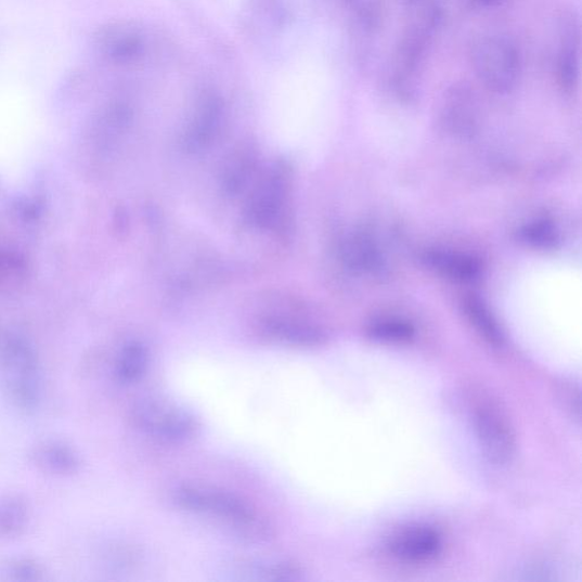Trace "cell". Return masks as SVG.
Instances as JSON below:
<instances>
[{
	"label": "cell",
	"instance_id": "cell-1",
	"mask_svg": "<svg viewBox=\"0 0 582 582\" xmlns=\"http://www.w3.org/2000/svg\"><path fill=\"white\" fill-rule=\"evenodd\" d=\"M442 21V10L438 5H429L418 13L403 31L388 73V85L395 95L404 100L415 95Z\"/></svg>",
	"mask_w": 582,
	"mask_h": 582
},
{
	"label": "cell",
	"instance_id": "cell-2",
	"mask_svg": "<svg viewBox=\"0 0 582 582\" xmlns=\"http://www.w3.org/2000/svg\"><path fill=\"white\" fill-rule=\"evenodd\" d=\"M476 78L489 91L505 95L514 91L523 75V56L514 38L489 34L477 38L470 50Z\"/></svg>",
	"mask_w": 582,
	"mask_h": 582
},
{
	"label": "cell",
	"instance_id": "cell-3",
	"mask_svg": "<svg viewBox=\"0 0 582 582\" xmlns=\"http://www.w3.org/2000/svg\"><path fill=\"white\" fill-rule=\"evenodd\" d=\"M0 380L8 398L21 412L33 413L42 400V371L33 345L20 336L0 347Z\"/></svg>",
	"mask_w": 582,
	"mask_h": 582
},
{
	"label": "cell",
	"instance_id": "cell-4",
	"mask_svg": "<svg viewBox=\"0 0 582 582\" xmlns=\"http://www.w3.org/2000/svg\"><path fill=\"white\" fill-rule=\"evenodd\" d=\"M132 423L137 429L166 442L189 441L201 429L192 412L160 400H144L135 404Z\"/></svg>",
	"mask_w": 582,
	"mask_h": 582
},
{
	"label": "cell",
	"instance_id": "cell-5",
	"mask_svg": "<svg viewBox=\"0 0 582 582\" xmlns=\"http://www.w3.org/2000/svg\"><path fill=\"white\" fill-rule=\"evenodd\" d=\"M292 189V168L279 160L254 191L247 205L248 222L260 229H275L284 223Z\"/></svg>",
	"mask_w": 582,
	"mask_h": 582
},
{
	"label": "cell",
	"instance_id": "cell-6",
	"mask_svg": "<svg viewBox=\"0 0 582 582\" xmlns=\"http://www.w3.org/2000/svg\"><path fill=\"white\" fill-rule=\"evenodd\" d=\"M173 500L185 510L216 517L241 529L255 525L256 515L248 503L234 494L214 488L184 486L178 489Z\"/></svg>",
	"mask_w": 582,
	"mask_h": 582
},
{
	"label": "cell",
	"instance_id": "cell-7",
	"mask_svg": "<svg viewBox=\"0 0 582 582\" xmlns=\"http://www.w3.org/2000/svg\"><path fill=\"white\" fill-rule=\"evenodd\" d=\"M580 23L573 13L566 14L558 29V39L553 62V76L565 94H572L580 80Z\"/></svg>",
	"mask_w": 582,
	"mask_h": 582
},
{
	"label": "cell",
	"instance_id": "cell-8",
	"mask_svg": "<svg viewBox=\"0 0 582 582\" xmlns=\"http://www.w3.org/2000/svg\"><path fill=\"white\" fill-rule=\"evenodd\" d=\"M475 427L486 455L497 464L515 456L517 440L506 418L493 406H482L475 412Z\"/></svg>",
	"mask_w": 582,
	"mask_h": 582
},
{
	"label": "cell",
	"instance_id": "cell-9",
	"mask_svg": "<svg viewBox=\"0 0 582 582\" xmlns=\"http://www.w3.org/2000/svg\"><path fill=\"white\" fill-rule=\"evenodd\" d=\"M389 553L403 562L432 560L441 549L439 532L426 525H415L396 532L388 542Z\"/></svg>",
	"mask_w": 582,
	"mask_h": 582
},
{
	"label": "cell",
	"instance_id": "cell-10",
	"mask_svg": "<svg viewBox=\"0 0 582 582\" xmlns=\"http://www.w3.org/2000/svg\"><path fill=\"white\" fill-rule=\"evenodd\" d=\"M351 10L359 55L365 62L375 53L385 27L386 10L381 0H359Z\"/></svg>",
	"mask_w": 582,
	"mask_h": 582
},
{
	"label": "cell",
	"instance_id": "cell-11",
	"mask_svg": "<svg viewBox=\"0 0 582 582\" xmlns=\"http://www.w3.org/2000/svg\"><path fill=\"white\" fill-rule=\"evenodd\" d=\"M222 103L215 95H205L183 134V146L189 151H199L216 138L222 121Z\"/></svg>",
	"mask_w": 582,
	"mask_h": 582
},
{
	"label": "cell",
	"instance_id": "cell-12",
	"mask_svg": "<svg viewBox=\"0 0 582 582\" xmlns=\"http://www.w3.org/2000/svg\"><path fill=\"white\" fill-rule=\"evenodd\" d=\"M31 461L43 474L73 477L81 469V457L76 449L61 440H44L31 452Z\"/></svg>",
	"mask_w": 582,
	"mask_h": 582
},
{
	"label": "cell",
	"instance_id": "cell-13",
	"mask_svg": "<svg viewBox=\"0 0 582 582\" xmlns=\"http://www.w3.org/2000/svg\"><path fill=\"white\" fill-rule=\"evenodd\" d=\"M261 332L270 340L296 347H314L325 340V335L314 325L288 318L264 319Z\"/></svg>",
	"mask_w": 582,
	"mask_h": 582
},
{
	"label": "cell",
	"instance_id": "cell-14",
	"mask_svg": "<svg viewBox=\"0 0 582 582\" xmlns=\"http://www.w3.org/2000/svg\"><path fill=\"white\" fill-rule=\"evenodd\" d=\"M29 502L16 494H0V540H13L25 533L31 525Z\"/></svg>",
	"mask_w": 582,
	"mask_h": 582
},
{
	"label": "cell",
	"instance_id": "cell-15",
	"mask_svg": "<svg viewBox=\"0 0 582 582\" xmlns=\"http://www.w3.org/2000/svg\"><path fill=\"white\" fill-rule=\"evenodd\" d=\"M148 351L141 342L126 345L115 361V379L124 385H131L141 379L147 370Z\"/></svg>",
	"mask_w": 582,
	"mask_h": 582
},
{
	"label": "cell",
	"instance_id": "cell-16",
	"mask_svg": "<svg viewBox=\"0 0 582 582\" xmlns=\"http://www.w3.org/2000/svg\"><path fill=\"white\" fill-rule=\"evenodd\" d=\"M427 262L460 282H474L480 274L476 261L458 254L432 251L427 255Z\"/></svg>",
	"mask_w": 582,
	"mask_h": 582
},
{
	"label": "cell",
	"instance_id": "cell-17",
	"mask_svg": "<svg viewBox=\"0 0 582 582\" xmlns=\"http://www.w3.org/2000/svg\"><path fill=\"white\" fill-rule=\"evenodd\" d=\"M106 49L114 60L131 62L143 54L144 38L134 28H119L108 36Z\"/></svg>",
	"mask_w": 582,
	"mask_h": 582
},
{
	"label": "cell",
	"instance_id": "cell-18",
	"mask_svg": "<svg viewBox=\"0 0 582 582\" xmlns=\"http://www.w3.org/2000/svg\"><path fill=\"white\" fill-rule=\"evenodd\" d=\"M255 154L251 150H241L232 155L223 174L224 190L229 194H238L251 176L255 167Z\"/></svg>",
	"mask_w": 582,
	"mask_h": 582
},
{
	"label": "cell",
	"instance_id": "cell-19",
	"mask_svg": "<svg viewBox=\"0 0 582 582\" xmlns=\"http://www.w3.org/2000/svg\"><path fill=\"white\" fill-rule=\"evenodd\" d=\"M465 311H467L469 319L476 325V328L483 337L492 344L500 345L503 341V336L499 329V325L489 313L487 308L476 297H469L465 300Z\"/></svg>",
	"mask_w": 582,
	"mask_h": 582
},
{
	"label": "cell",
	"instance_id": "cell-20",
	"mask_svg": "<svg viewBox=\"0 0 582 582\" xmlns=\"http://www.w3.org/2000/svg\"><path fill=\"white\" fill-rule=\"evenodd\" d=\"M368 335L386 342H408L414 336V328L409 322L386 319L372 323Z\"/></svg>",
	"mask_w": 582,
	"mask_h": 582
},
{
	"label": "cell",
	"instance_id": "cell-21",
	"mask_svg": "<svg viewBox=\"0 0 582 582\" xmlns=\"http://www.w3.org/2000/svg\"><path fill=\"white\" fill-rule=\"evenodd\" d=\"M0 573L7 580L15 582H36L44 578L42 567L29 557L13 558L2 567Z\"/></svg>",
	"mask_w": 582,
	"mask_h": 582
},
{
	"label": "cell",
	"instance_id": "cell-22",
	"mask_svg": "<svg viewBox=\"0 0 582 582\" xmlns=\"http://www.w3.org/2000/svg\"><path fill=\"white\" fill-rule=\"evenodd\" d=\"M522 235L529 243L540 246L554 245L557 240L554 229L544 223L527 227Z\"/></svg>",
	"mask_w": 582,
	"mask_h": 582
},
{
	"label": "cell",
	"instance_id": "cell-23",
	"mask_svg": "<svg viewBox=\"0 0 582 582\" xmlns=\"http://www.w3.org/2000/svg\"><path fill=\"white\" fill-rule=\"evenodd\" d=\"M468 7L478 11H494L500 9L505 0H465Z\"/></svg>",
	"mask_w": 582,
	"mask_h": 582
},
{
	"label": "cell",
	"instance_id": "cell-24",
	"mask_svg": "<svg viewBox=\"0 0 582 582\" xmlns=\"http://www.w3.org/2000/svg\"><path fill=\"white\" fill-rule=\"evenodd\" d=\"M340 2H341L345 7H347V8H349V9H352V8L359 2V0H340Z\"/></svg>",
	"mask_w": 582,
	"mask_h": 582
},
{
	"label": "cell",
	"instance_id": "cell-25",
	"mask_svg": "<svg viewBox=\"0 0 582 582\" xmlns=\"http://www.w3.org/2000/svg\"><path fill=\"white\" fill-rule=\"evenodd\" d=\"M405 2H408L409 4H417L418 2H422V0H405Z\"/></svg>",
	"mask_w": 582,
	"mask_h": 582
}]
</instances>
